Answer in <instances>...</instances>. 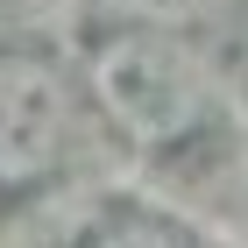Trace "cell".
I'll return each mask as SVG.
<instances>
[{
    "instance_id": "1",
    "label": "cell",
    "mask_w": 248,
    "mask_h": 248,
    "mask_svg": "<svg viewBox=\"0 0 248 248\" xmlns=\"http://www.w3.org/2000/svg\"><path fill=\"white\" fill-rule=\"evenodd\" d=\"M99 114L128 135L135 149H170L206 121V64L191 57L170 29H114L85 64Z\"/></svg>"
},
{
    "instance_id": "2",
    "label": "cell",
    "mask_w": 248,
    "mask_h": 248,
    "mask_svg": "<svg viewBox=\"0 0 248 248\" xmlns=\"http://www.w3.org/2000/svg\"><path fill=\"white\" fill-rule=\"evenodd\" d=\"M71 149V85L36 50H0V191H29Z\"/></svg>"
},
{
    "instance_id": "3",
    "label": "cell",
    "mask_w": 248,
    "mask_h": 248,
    "mask_svg": "<svg viewBox=\"0 0 248 248\" xmlns=\"http://www.w3.org/2000/svg\"><path fill=\"white\" fill-rule=\"evenodd\" d=\"M85 248H185V234H177L170 220H156V213H121V220L93 227Z\"/></svg>"
},
{
    "instance_id": "4",
    "label": "cell",
    "mask_w": 248,
    "mask_h": 248,
    "mask_svg": "<svg viewBox=\"0 0 248 248\" xmlns=\"http://www.w3.org/2000/svg\"><path fill=\"white\" fill-rule=\"evenodd\" d=\"M107 7H121V15H128L135 29H170V21L199 15L206 0H107Z\"/></svg>"
}]
</instances>
